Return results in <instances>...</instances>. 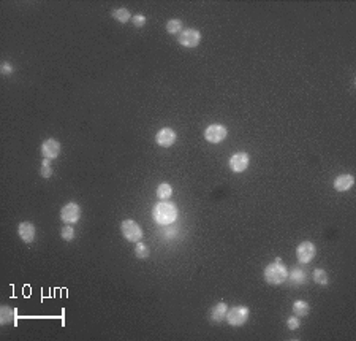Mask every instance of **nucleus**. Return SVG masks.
Wrapping results in <instances>:
<instances>
[{
    "label": "nucleus",
    "mask_w": 356,
    "mask_h": 341,
    "mask_svg": "<svg viewBox=\"0 0 356 341\" xmlns=\"http://www.w3.org/2000/svg\"><path fill=\"white\" fill-rule=\"evenodd\" d=\"M228 135V129L222 124H211L209 127L205 130V138L209 143H222Z\"/></svg>",
    "instance_id": "obj_5"
},
{
    "label": "nucleus",
    "mask_w": 356,
    "mask_h": 341,
    "mask_svg": "<svg viewBox=\"0 0 356 341\" xmlns=\"http://www.w3.org/2000/svg\"><path fill=\"white\" fill-rule=\"evenodd\" d=\"M131 22H133V26L135 27H143L144 24H146V16L144 15H135V16H131Z\"/></svg>",
    "instance_id": "obj_26"
},
{
    "label": "nucleus",
    "mask_w": 356,
    "mask_h": 341,
    "mask_svg": "<svg viewBox=\"0 0 356 341\" xmlns=\"http://www.w3.org/2000/svg\"><path fill=\"white\" fill-rule=\"evenodd\" d=\"M40 175L43 176V178H51V176H53V168H51V159H43Z\"/></svg>",
    "instance_id": "obj_23"
},
{
    "label": "nucleus",
    "mask_w": 356,
    "mask_h": 341,
    "mask_svg": "<svg viewBox=\"0 0 356 341\" xmlns=\"http://www.w3.org/2000/svg\"><path fill=\"white\" fill-rule=\"evenodd\" d=\"M120 230H122V235L127 241H131V243L141 241L143 230H141V227L135 222V221H131V219L122 221V224H120Z\"/></svg>",
    "instance_id": "obj_3"
},
{
    "label": "nucleus",
    "mask_w": 356,
    "mask_h": 341,
    "mask_svg": "<svg viewBox=\"0 0 356 341\" xmlns=\"http://www.w3.org/2000/svg\"><path fill=\"white\" fill-rule=\"evenodd\" d=\"M35 225L32 224V222H21L18 227V233H19V237H21V240L24 243H32L35 240Z\"/></svg>",
    "instance_id": "obj_12"
},
{
    "label": "nucleus",
    "mask_w": 356,
    "mask_h": 341,
    "mask_svg": "<svg viewBox=\"0 0 356 341\" xmlns=\"http://www.w3.org/2000/svg\"><path fill=\"white\" fill-rule=\"evenodd\" d=\"M309 303L304 301V300H296L293 303V314L298 316V318H302V316H307L309 314Z\"/></svg>",
    "instance_id": "obj_17"
},
{
    "label": "nucleus",
    "mask_w": 356,
    "mask_h": 341,
    "mask_svg": "<svg viewBox=\"0 0 356 341\" xmlns=\"http://www.w3.org/2000/svg\"><path fill=\"white\" fill-rule=\"evenodd\" d=\"M79 218H81V206L78 203H75V201H70V203H67L62 208V211H60L62 222L75 224V222H78Z\"/></svg>",
    "instance_id": "obj_6"
},
{
    "label": "nucleus",
    "mask_w": 356,
    "mask_h": 341,
    "mask_svg": "<svg viewBox=\"0 0 356 341\" xmlns=\"http://www.w3.org/2000/svg\"><path fill=\"white\" fill-rule=\"evenodd\" d=\"M287 278H288V270L282 263L281 257H277L274 262H271L268 267L264 268V281L268 284H272V286L285 282Z\"/></svg>",
    "instance_id": "obj_2"
},
{
    "label": "nucleus",
    "mask_w": 356,
    "mask_h": 341,
    "mask_svg": "<svg viewBox=\"0 0 356 341\" xmlns=\"http://www.w3.org/2000/svg\"><path fill=\"white\" fill-rule=\"evenodd\" d=\"M176 132L173 129H169V127H163L157 132V135H155V141L158 146H163V148H168L171 146V144H174L176 141Z\"/></svg>",
    "instance_id": "obj_10"
},
{
    "label": "nucleus",
    "mask_w": 356,
    "mask_h": 341,
    "mask_svg": "<svg viewBox=\"0 0 356 341\" xmlns=\"http://www.w3.org/2000/svg\"><path fill=\"white\" fill-rule=\"evenodd\" d=\"M152 216L154 221L160 225H169L173 224L177 219V206L173 201L168 200H162L154 206V211H152Z\"/></svg>",
    "instance_id": "obj_1"
},
{
    "label": "nucleus",
    "mask_w": 356,
    "mask_h": 341,
    "mask_svg": "<svg viewBox=\"0 0 356 341\" xmlns=\"http://www.w3.org/2000/svg\"><path fill=\"white\" fill-rule=\"evenodd\" d=\"M317 254V248L312 241H302L296 248V257L301 263H309L312 262V259Z\"/></svg>",
    "instance_id": "obj_8"
},
{
    "label": "nucleus",
    "mask_w": 356,
    "mask_h": 341,
    "mask_svg": "<svg viewBox=\"0 0 356 341\" xmlns=\"http://www.w3.org/2000/svg\"><path fill=\"white\" fill-rule=\"evenodd\" d=\"M314 281L317 284H321V286H326V284H328V273H326L325 270L317 268L314 271Z\"/></svg>",
    "instance_id": "obj_21"
},
{
    "label": "nucleus",
    "mask_w": 356,
    "mask_h": 341,
    "mask_svg": "<svg viewBox=\"0 0 356 341\" xmlns=\"http://www.w3.org/2000/svg\"><path fill=\"white\" fill-rule=\"evenodd\" d=\"M41 154L44 159H56L60 154V143L54 140V138H48L46 141H43L41 144Z\"/></svg>",
    "instance_id": "obj_11"
},
{
    "label": "nucleus",
    "mask_w": 356,
    "mask_h": 341,
    "mask_svg": "<svg viewBox=\"0 0 356 341\" xmlns=\"http://www.w3.org/2000/svg\"><path fill=\"white\" fill-rule=\"evenodd\" d=\"M287 327L290 330H298L300 328V319H298V316H290L287 319Z\"/></svg>",
    "instance_id": "obj_25"
},
{
    "label": "nucleus",
    "mask_w": 356,
    "mask_h": 341,
    "mask_svg": "<svg viewBox=\"0 0 356 341\" xmlns=\"http://www.w3.org/2000/svg\"><path fill=\"white\" fill-rule=\"evenodd\" d=\"M112 18L117 22H120V24H125V22L131 21V15H130V11L127 10V8H117V10H114L112 11Z\"/></svg>",
    "instance_id": "obj_18"
},
{
    "label": "nucleus",
    "mask_w": 356,
    "mask_h": 341,
    "mask_svg": "<svg viewBox=\"0 0 356 341\" xmlns=\"http://www.w3.org/2000/svg\"><path fill=\"white\" fill-rule=\"evenodd\" d=\"M249 167V154L247 153H236L230 159V168L234 173H243Z\"/></svg>",
    "instance_id": "obj_9"
},
{
    "label": "nucleus",
    "mask_w": 356,
    "mask_h": 341,
    "mask_svg": "<svg viewBox=\"0 0 356 341\" xmlns=\"http://www.w3.org/2000/svg\"><path fill=\"white\" fill-rule=\"evenodd\" d=\"M226 313H228V305L225 301H220L217 305H214L211 308V313H209V318H211L212 322H222L224 319H226Z\"/></svg>",
    "instance_id": "obj_14"
},
{
    "label": "nucleus",
    "mask_w": 356,
    "mask_h": 341,
    "mask_svg": "<svg viewBox=\"0 0 356 341\" xmlns=\"http://www.w3.org/2000/svg\"><path fill=\"white\" fill-rule=\"evenodd\" d=\"M0 72H2V75H11L15 72V67H13L10 62H3L2 67H0Z\"/></svg>",
    "instance_id": "obj_27"
},
{
    "label": "nucleus",
    "mask_w": 356,
    "mask_h": 341,
    "mask_svg": "<svg viewBox=\"0 0 356 341\" xmlns=\"http://www.w3.org/2000/svg\"><path fill=\"white\" fill-rule=\"evenodd\" d=\"M60 235H62V240H65V241H72L75 238V229L72 225H63Z\"/></svg>",
    "instance_id": "obj_24"
},
{
    "label": "nucleus",
    "mask_w": 356,
    "mask_h": 341,
    "mask_svg": "<svg viewBox=\"0 0 356 341\" xmlns=\"http://www.w3.org/2000/svg\"><path fill=\"white\" fill-rule=\"evenodd\" d=\"M287 280H290L291 284H295V286H301V284H304L307 281V275H306V271H304L302 268H295L291 273H288V278Z\"/></svg>",
    "instance_id": "obj_16"
},
{
    "label": "nucleus",
    "mask_w": 356,
    "mask_h": 341,
    "mask_svg": "<svg viewBox=\"0 0 356 341\" xmlns=\"http://www.w3.org/2000/svg\"><path fill=\"white\" fill-rule=\"evenodd\" d=\"M355 184V176L353 175H348V173H344L337 176V178L334 180V189L339 192H345L348 189H352Z\"/></svg>",
    "instance_id": "obj_13"
},
{
    "label": "nucleus",
    "mask_w": 356,
    "mask_h": 341,
    "mask_svg": "<svg viewBox=\"0 0 356 341\" xmlns=\"http://www.w3.org/2000/svg\"><path fill=\"white\" fill-rule=\"evenodd\" d=\"M0 321H2L3 325L13 324L16 321V309L10 308L8 305H3L0 308Z\"/></svg>",
    "instance_id": "obj_15"
},
{
    "label": "nucleus",
    "mask_w": 356,
    "mask_h": 341,
    "mask_svg": "<svg viewBox=\"0 0 356 341\" xmlns=\"http://www.w3.org/2000/svg\"><path fill=\"white\" fill-rule=\"evenodd\" d=\"M171 194H173V187L168 182H162L160 186L157 187V197L160 200H168L171 197Z\"/></svg>",
    "instance_id": "obj_19"
},
{
    "label": "nucleus",
    "mask_w": 356,
    "mask_h": 341,
    "mask_svg": "<svg viewBox=\"0 0 356 341\" xmlns=\"http://www.w3.org/2000/svg\"><path fill=\"white\" fill-rule=\"evenodd\" d=\"M167 30H168V34H171V35L181 34L182 32V22H181V20H169L167 22Z\"/></svg>",
    "instance_id": "obj_20"
},
{
    "label": "nucleus",
    "mask_w": 356,
    "mask_h": 341,
    "mask_svg": "<svg viewBox=\"0 0 356 341\" xmlns=\"http://www.w3.org/2000/svg\"><path fill=\"white\" fill-rule=\"evenodd\" d=\"M247 319H249V308L247 306H233L228 309L226 313V321L228 324L233 327H241L244 325Z\"/></svg>",
    "instance_id": "obj_4"
},
{
    "label": "nucleus",
    "mask_w": 356,
    "mask_h": 341,
    "mask_svg": "<svg viewBox=\"0 0 356 341\" xmlns=\"http://www.w3.org/2000/svg\"><path fill=\"white\" fill-rule=\"evenodd\" d=\"M201 41V34L196 29H186L179 34V45L184 48H196Z\"/></svg>",
    "instance_id": "obj_7"
},
{
    "label": "nucleus",
    "mask_w": 356,
    "mask_h": 341,
    "mask_svg": "<svg viewBox=\"0 0 356 341\" xmlns=\"http://www.w3.org/2000/svg\"><path fill=\"white\" fill-rule=\"evenodd\" d=\"M135 254H136L138 259H148L150 256V251H149V248L146 244L138 241L136 246H135Z\"/></svg>",
    "instance_id": "obj_22"
}]
</instances>
